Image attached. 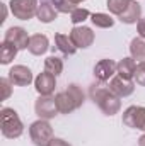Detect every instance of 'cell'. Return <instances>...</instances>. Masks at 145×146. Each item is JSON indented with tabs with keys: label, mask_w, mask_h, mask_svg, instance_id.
Wrapping results in <instances>:
<instances>
[{
	"label": "cell",
	"mask_w": 145,
	"mask_h": 146,
	"mask_svg": "<svg viewBox=\"0 0 145 146\" xmlns=\"http://www.w3.org/2000/svg\"><path fill=\"white\" fill-rule=\"evenodd\" d=\"M135 68H137V63H135V60L132 56L130 58H123V60H119V63L116 66V73L119 76L126 78V80H132L133 75H135Z\"/></svg>",
	"instance_id": "obj_17"
},
{
	"label": "cell",
	"mask_w": 145,
	"mask_h": 146,
	"mask_svg": "<svg viewBox=\"0 0 145 146\" xmlns=\"http://www.w3.org/2000/svg\"><path fill=\"white\" fill-rule=\"evenodd\" d=\"M130 54L133 60H138L140 63L145 61V39L144 37H135L130 42Z\"/></svg>",
	"instance_id": "obj_19"
},
{
	"label": "cell",
	"mask_w": 145,
	"mask_h": 146,
	"mask_svg": "<svg viewBox=\"0 0 145 146\" xmlns=\"http://www.w3.org/2000/svg\"><path fill=\"white\" fill-rule=\"evenodd\" d=\"M94 33L91 27H85V26H75L72 31H70V39L73 41V44L79 48V49H85L89 48L92 42H94Z\"/></svg>",
	"instance_id": "obj_7"
},
{
	"label": "cell",
	"mask_w": 145,
	"mask_h": 146,
	"mask_svg": "<svg viewBox=\"0 0 145 146\" xmlns=\"http://www.w3.org/2000/svg\"><path fill=\"white\" fill-rule=\"evenodd\" d=\"M104 82L91 85V99L97 104V107L106 115H114L121 109V100L118 95H114L108 87L103 85Z\"/></svg>",
	"instance_id": "obj_1"
},
{
	"label": "cell",
	"mask_w": 145,
	"mask_h": 146,
	"mask_svg": "<svg viewBox=\"0 0 145 146\" xmlns=\"http://www.w3.org/2000/svg\"><path fill=\"white\" fill-rule=\"evenodd\" d=\"M17 48L15 46H12V44H9V42H2V48H0V63L2 65H9L14 58H15V54H17Z\"/></svg>",
	"instance_id": "obj_22"
},
{
	"label": "cell",
	"mask_w": 145,
	"mask_h": 146,
	"mask_svg": "<svg viewBox=\"0 0 145 146\" xmlns=\"http://www.w3.org/2000/svg\"><path fill=\"white\" fill-rule=\"evenodd\" d=\"M70 2H72V3H75V5H77V3H82V2H85V0H70Z\"/></svg>",
	"instance_id": "obj_33"
},
{
	"label": "cell",
	"mask_w": 145,
	"mask_h": 146,
	"mask_svg": "<svg viewBox=\"0 0 145 146\" xmlns=\"http://www.w3.org/2000/svg\"><path fill=\"white\" fill-rule=\"evenodd\" d=\"M89 17H91V12L87 9H82V7H77L72 14H70V21H72V24H75V26L80 24V22H84V21H87Z\"/></svg>",
	"instance_id": "obj_25"
},
{
	"label": "cell",
	"mask_w": 145,
	"mask_h": 146,
	"mask_svg": "<svg viewBox=\"0 0 145 146\" xmlns=\"http://www.w3.org/2000/svg\"><path fill=\"white\" fill-rule=\"evenodd\" d=\"M34 112L38 114L39 119H53L58 114V107L55 102V97L51 95H39V99L34 104Z\"/></svg>",
	"instance_id": "obj_6"
},
{
	"label": "cell",
	"mask_w": 145,
	"mask_h": 146,
	"mask_svg": "<svg viewBox=\"0 0 145 146\" xmlns=\"http://www.w3.org/2000/svg\"><path fill=\"white\" fill-rule=\"evenodd\" d=\"M133 78H135V82H137L140 87H145V61H142V63L137 65Z\"/></svg>",
	"instance_id": "obj_27"
},
{
	"label": "cell",
	"mask_w": 145,
	"mask_h": 146,
	"mask_svg": "<svg viewBox=\"0 0 145 146\" xmlns=\"http://www.w3.org/2000/svg\"><path fill=\"white\" fill-rule=\"evenodd\" d=\"M123 124L132 129L145 131V107L142 106H130L123 112Z\"/></svg>",
	"instance_id": "obj_5"
},
{
	"label": "cell",
	"mask_w": 145,
	"mask_h": 146,
	"mask_svg": "<svg viewBox=\"0 0 145 146\" xmlns=\"http://www.w3.org/2000/svg\"><path fill=\"white\" fill-rule=\"evenodd\" d=\"M34 87L39 95H51L56 87V76L51 73H39L34 78Z\"/></svg>",
	"instance_id": "obj_11"
},
{
	"label": "cell",
	"mask_w": 145,
	"mask_h": 146,
	"mask_svg": "<svg viewBox=\"0 0 145 146\" xmlns=\"http://www.w3.org/2000/svg\"><path fill=\"white\" fill-rule=\"evenodd\" d=\"M116 66H118V63H114L113 60H108V58L101 60L94 66V76L99 82H108V80L113 78V75L116 73Z\"/></svg>",
	"instance_id": "obj_12"
},
{
	"label": "cell",
	"mask_w": 145,
	"mask_h": 146,
	"mask_svg": "<svg viewBox=\"0 0 145 146\" xmlns=\"http://www.w3.org/2000/svg\"><path fill=\"white\" fill-rule=\"evenodd\" d=\"M118 17H119V21L123 24H137L142 19V7H140V3L137 0H132L130 5L126 7V10L121 15H118Z\"/></svg>",
	"instance_id": "obj_15"
},
{
	"label": "cell",
	"mask_w": 145,
	"mask_h": 146,
	"mask_svg": "<svg viewBox=\"0 0 145 146\" xmlns=\"http://www.w3.org/2000/svg\"><path fill=\"white\" fill-rule=\"evenodd\" d=\"M10 85L12 82L9 78H2L0 80V87H2V100H7L10 97Z\"/></svg>",
	"instance_id": "obj_28"
},
{
	"label": "cell",
	"mask_w": 145,
	"mask_h": 146,
	"mask_svg": "<svg viewBox=\"0 0 145 146\" xmlns=\"http://www.w3.org/2000/svg\"><path fill=\"white\" fill-rule=\"evenodd\" d=\"M44 72L58 76L60 73L63 72V61H62L58 56H48V58L44 60Z\"/></svg>",
	"instance_id": "obj_21"
},
{
	"label": "cell",
	"mask_w": 145,
	"mask_h": 146,
	"mask_svg": "<svg viewBox=\"0 0 145 146\" xmlns=\"http://www.w3.org/2000/svg\"><path fill=\"white\" fill-rule=\"evenodd\" d=\"M91 21L96 27L99 29H108V27H113L114 26V19L109 15V14H103V12H96L91 15Z\"/></svg>",
	"instance_id": "obj_20"
},
{
	"label": "cell",
	"mask_w": 145,
	"mask_h": 146,
	"mask_svg": "<svg viewBox=\"0 0 145 146\" xmlns=\"http://www.w3.org/2000/svg\"><path fill=\"white\" fill-rule=\"evenodd\" d=\"M109 90H111L114 95H118V97L121 99V97L132 95L133 90H135V85H133L132 80H126V78H123V76L118 75V76H113V78H111V82H109Z\"/></svg>",
	"instance_id": "obj_10"
},
{
	"label": "cell",
	"mask_w": 145,
	"mask_h": 146,
	"mask_svg": "<svg viewBox=\"0 0 145 146\" xmlns=\"http://www.w3.org/2000/svg\"><path fill=\"white\" fill-rule=\"evenodd\" d=\"M0 119H2V134L3 138L15 139L24 133V124L17 112L10 107H3L0 110Z\"/></svg>",
	"instance_id": "obj_2"
},
{
	"label": "cell",
	"mask_w": 145,
	"mask_h": 146,
	"mask_svg": "<svg viewBox=\"0 0 145 146\" xmlns=\"http://www.w3.org/2000/svg\"><path fill=\"white\" fill-rule=\"evenodd\" d=\"M130 2L132 0H108L106 3V7L109 9V12L111 14H114V15H121L125 10H126V7L130 5Z\"/></svg>",
	"instance_id": "obj_23"
},
{
	"label": "cell",
	"mask_w": 145,
	"mask_h": 146,
	"mask_svg": "<svg viewBox=\"0 0 145 146\" xmlns=\"http://www.w3.org/2000/svg\"><path fill=\"white\" fill-rule=\"evenodd\" d=\"M67 92L70 94V97L73 99V102H75V106H77V109L79 107H82V104H84V99H85V95H84V92H82V88L79 87V85H68L67 87Z\"/></svg>",
	"instance_id": "obj_24"
},
{
	"label": "cell",
	"mask_w": 145,
	"mask_h": 146,
	"mask_svg": "<svg viewBox=\"0 0 145 146\" xmlns=\"http://www.w3.org/2000/svg\"><path fill=\"white\" fill-rule=\"evenodd\" d=\"M55 44H56V48H58L63 54H67V56L75 54V51L79 49V48L73 44V41L70 39V36H65V34H55Z\"/></svg>",
	"instance_id": "obj_18"
},
{
	"label": "cell",
	"mask_w": 145,
	"mask_h": 146,
	"mask_svg": "<svg viewBox=\"0 0 145 146\" xmlns=\"http://www.w3.org/2000/svg\"><path fill=\"white\" fill-rule=\"evenodd\" d=\"M138 146H145V134L144 136H140V139H138Z\"/></svg>",
	"instance_id": "obj_32"
},
{
	"label": "cell",
	"mask_w": 145,
	"mask_h": 146,
	"mask_svg": "<svg viewBox=\"0 0 145 146\" xmlns=\"http://www.w3.org/2000/svg\"><path fill=\"white\" fill-rule=\"evenodd\" d=\"M9 80L12 82V85L26 87L33 82V72L24 65H15L9 70Z\"/></svg>",
	"instance_id": "obj_9"
},
{
	"label": "cell",
	"mask_w": 145,
	"mask_h": 146,
	"mask_svg": "<svg viewBox=\"0 0 145 146\" xmlns=\"http://www.w3.org/2000/svg\"><path fill=\"white\" fill-rule=\"evenodd\" d=\"M29 37L31 36H28V31L24 27H9L5 31L3 41L12 44V46H15L17 49H28Z\"/></svg>",
	"instance_id": "obj_8"
},
{
	"label": "cell",
	"mask_w": 145,
	"mask_h": 146,
	"mask_svg": "<svg viewBox=\"0 0 145 146\" xmlns=\"http://www.w3.org/2000/svg\"><path fill=\"white\" fill-rule=\"evenodd\" d=\"M48 146H72V145H68V143H67L65 139H62V138H53Z\"/></svg>",
	"instance_id": "obj_30"
},
{
	"label": "cell",
	"mask_w": 145,
	"mask_h": 146,
	"mask_svg": "<svg viewBox=\"0 0 145 146\" xmlns=\"http://www.w3.org/2000/svg\"><path fill=\"white\" fill-rule=\"evenodd\" d=\"M29 136L36 146H48L53 139V129L46 119H38L29 126Z\"/></svg>",
	"instance_id": "obj_3"
},
{
	"label": "cell",
	"mask_w": 145,
	"mask_h": 146,
	"mask_svg": "<svg viewBox=\"0 0 145 146\" xmlns=\"http://www.w3.org/2000/svg\"><path fill=\"white\" fill-rule=\"evenodd\" d=\"M0 5H2V19H0V22H3L5 15H7V7H5V3H0Z\"/></svg>",
	"instance_id": "obj_31"
},
{
	"label": "cell",
	"mask_w": 145,
	"mask_h": 146,
	"mask_svg": "<svg viewBox=\"0 0 145 146\" xmlns=\"http://www.w3.org/2000/svg\"><path fill=\"white\" fill-rule=\"evenodd\" d=\"M51 2H53L55 9L58 12H62V14H72L73 10L77 9L75 3H72L70 0H51Z\"/></svg>",
	"instance_id": "obj_26"
},
{
	"label": "cell",
	"mask_w": 145,
	"mask_h": 146,
	"mask_svg": "<svg viewBox=\"0 0 145 146\" xmlns=\"http://www.w3.org/2000/svg\"><path fill=\"white\" fill-rule=\"evenodd\" d=\"M55 102H56V107H58V112L62 114H70L72 110L77 109L73 99L70 97V94L65 90V92H58L55 95Z\"/></svg>",
	"instance_id": "obj_16"
},
{
	"label": "cell",
	"mask_w": 145,
	"mask_h": 146,
	"mask_svg": "<svg viewBox=\"0 0 145 146\" xmlns=\"http://www.w3.org/2000/svg\"><path fill=\"white\" fill-rule=\"evenodd\" d=\"M58 15V10L55 9L53 2H48V0H43L39 5H38V12H36V17L39 22L43 24H50L56 19Z\"/></svg>",
	"instance_id": "obj_13"
},
{
	"label": "cell",
	"mask_w": 145,
	"mask_h": 146,
	"mask_svg": "<svg viewBox=\"0 0 145 146\" xmlns=\"http://www.w3.org/2000/svg\"><path fill=\"white\" fill-rule=\"evenodd\" d=\"M137 31H138V36L145 39V17H142V19L137 22Z\"/></svg>",
	"instance_id": "obj_29"
},
{
	"label": "cell",
	"mask_w": 145,
	"mask_h": 146,
	"mask_svg": "<svg viewBox=\"0 0 145 146\" xmlns=\"http://www.w3.org/2000/svg\"><path fill=\"white\" fill-rule=\"evenodd\" d=\"M50 49V41L44 34H34L29 37V44H28V51L34 56H41Z\"/></svg>",
	"instance_id": "obj_14"
},
{
	"label": "cell",
	"mask_w": 145,
	"mask_h": 146,
	"mask_svg": "<svg viewBox=\"0 0 145 146\" xmlns=\"http://www.w3.org/2000/svg\"><path fill=\"white\" fill-rule=\"evenodd\" d=\"M10 12L15 19L29 21L38 12V0H10Z\"/></svg>",
	"instance_id": "obj_4"
}]
</instances>
